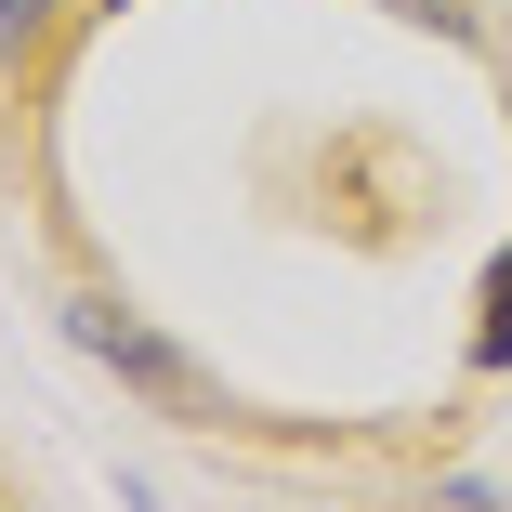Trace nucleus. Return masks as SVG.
Masks as SVG:
<instances>
[{
  "label": "nucleus",
  "mask_w": 512,
  "mask_h": 512,
  "mask_svg": "<svg viewBox=\"0 0 512 512\" xmlns=\"http://www.w3.org/2000/svg\"><path fill=\"white\" fill-rule=\"evenodd\" d=\"M66 342H79L92 368H119V381H132L145 407H171V421H224V394L197 381V368H184V355H171V342H158L145 316H132V302H106V289H79V302H66Z\"/></svg>",
  "instance_id": "nucleus-1"
},
{
  "label": "nucleus",
  "mask_w": 512,
  "mask_h": 512,
  "mask_svg": "<svg viewBox=\"0 0 512 512\" xmlns=\"http://www.w3.org/2000/svg\"><path fill=\"white\" fill-rule=\"evenodd\" d=\"M473 368H512V250L486 263V302H473Z\"/></svg>",
  "instance_id": "nucleus-2"
},
{
  "label": "nucleus",
  "mask_w": 512,
  "mask_h": 512,
  "mask_svg": "<svg viewBox=\"0 0 512 512\" xmlns=\"http://www.w3.org/2000/svg\"><path fill=\"white\" fill-rule=\"evenodd\" d=\"M92 14H119V0H92Z\"/></svg>",
  "instance_id": "nucleus-3"
}]
</instances>
